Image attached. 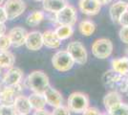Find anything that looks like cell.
Listing matches in <instances>:
<instances>
[{
  "instance_id": "obj_33",
  "label": "cell",
  "mask_w": 128,
  "mask_h": 115,
  "mask_svg": "<svg viewBox=\"0 0 128 115\" xmlns=\"http://www.w3.org/2000/svg\"><path fill=\"white\" fill-rule=\"evenodd\" d=\"M32 115H52V113H50L48 110H46L45 108H42V109L36 110Z\"/></svg>"
},
{
  "instance_id": "obj_2",
  "label": "cell",
  "mask_w": 128,
  "mask_h": 115,
  "mask_svg": "<svg viewBox=\"0 0 128 115\" xmlns=\"http://www.w3.org/2000/svg\"><path fill=\"white\" fill-rule=\"evenodd\" d=\"M75 63V60H73L67 50L58 51L52 58V64L54 68L59 72L69 71L73 68Z\"/></svg>"
},
{
  "instance_id": "obj_20",
  "label": "cell",
  "mask_w": 128,
  "mask_h": 115,
  "mask_svg": "<svg viewBox=\"0 0 128 115\" xmlns=\"http://www.w3.org/2000/svg\"><path fill=\"white\" fill-rule=\"evenodd\" d=\"M122 102V97L120 93H118L117 91H111L109 93H107L104 98H103V104L105 106V108L107 109V111L110 109L112 106L116 105L117 104Z\"/></svg>"
},
{
  "instance_id": "obj_22",
  "label": "cell",
  "mask_w": 128,
  "mask_h": 115,
  "mask_svg": "<svg viewBox=\"0 0 128 115\" xmlns=\"http://www.w3.org/2000/svg\"><path fill=\"white\" fill-rule=\"evenodd\" d=\"M45 18V14L42 11H34L32 14H30L26 19L27 25L31 27H36L39 25Z\"/></svg>"
},
{
  "instance_id": "obj_19",
  "label": "cell",
  "mask_w": 128,
  "mask_h": 115,
  "mask_svg": "<svg viewBox=\"0 0 128 115\" xmlns=\"http://www.w3.org/2000/svg\"><path fill=\"white\" fill-rule=\"evenodd\" d=\"M16 62L14 55L6 50V51H0V68H11L14 66Z\"/></svg>"
},
{
  "instance_id": "obj_30",
  "label": "cell",
  "mask_w": 128,
  "mask_h": 115,
  "mask_svg": "<svg viewBox=\"0 0 128 115\" xmlns=\"http://www.w3.org/2000/svg\"><path fill=\"white\" fill-rule=\"evenodd\" d=\"M118 23L122 27V26H128V9L122 15V17H120Z\"/></svg>"
},
{
  "instance_id": "obj_16",
  "label": "cell",
  "mask_w": 128,
  "mask_h": 115,
  "mask_svg": "<svg viewBox=\"0 0 128 115\" xmlns=\"http://www.w3.org/2000/svg\"><path fill=\"white\" fill-rule=\"evenodd\" d=\"M128 9V7L125 4H123L122 1H117L115 3H113L110 9H109V15H110V18L112 19L113 22L118 23L120 17H122L124 12Z\"/></svg>"
},
{
  "instance_id": "obj_28",
  "label": "cell",
  "mask_w": 128,
  "mask_h": 115,
  "mask_svg": "<svg viewBox=\"0 0 128 115\" xmlns=\"http://www.w3.org/2000/svg\"><path fill=\"white\" fill-rule=\"evenodd\" d=\"M52 115H70V109L61 104L59 106L54 107Z\"/></svg>"
},
{
  "instance_id": "obj_12",
  "label": "cell",
  "mask_w": 128,
  "mask_h": 115,
  "mask_svg": "<svg viewBox=\"0 0 128 115\" xmlns=\"http://www.w3.org/2000/svg\"><path fill=\"white\" fill-rule=\"evenodd\" d=\"M43 95L46 100V103L53 107H56V106H59L62 104L63 99H62L61 93L50 85L45 89V91L43 92Z\"/></svg>"
},
{
  "instance_id": "obj_40",
  "label": "cell",
  "mask_w": 128,
  "mask_h": 115,
  "mask_svg": "<svg viewBox=\"0 0 128 115\" xmlns=\"http://www.w3.org/2000/svg\"><path fill=\"white\" fill-rule=\"evenodd\" d=\"M16 115H26V114H19V113H17Z\"/></svg>"
},
{
  "instance_id": "obj_21",
  "label": "cell",
  "mask_w": 128,
  "mask_h": 115,
  "mask_svg": "<svg viewBox=\"0 0 128 115\" xmlns=\"http://www.w3.org/2000/svg\"><path fill=\"white\" fill-rule=\"evenodd\" d=\"M96 30V24L89 19H84L78 24V31L84 37H90Z\"/></svg>"
},
{
  "instance_id": "obj_4",
  "label": "cell",
  "mask_w": 128,
  "mask_h": 115,
  "mask_svg": "<svg viewBox=\"0 0 128 115\" xmlns=\"http://www.w3.org/2000/svg\"><path fill=\"white\" fill-rule=\"evenodd\" d=\"M89 106V99L82 92H73L68 98V108L70 111L81 113Z\"/></svg>"
},
{
  "instance_id": "obj_37",
  "label": "cell",
  "mask_w": 128,
  "mask_h": 115,
  "mask_svg": "<svg viewBox=\"0 0 128 115\" xmlns=\"http://www.w3.org/2000/svg\"><path fill=\"white\" fill-rule=\"evenodd\" d=\"M4 1H5V0H0V6L2 5L3 3H4Z\"/></svg>"
},
{
  "instance_id": "obj_18",
  "label": "cell",
  "mask_w": 128,
  "mask_h": 115,
  "mask_svg": "<svg viewBox=\"0 0 128 115\" xmlns=\"http://www.w3.org/2000/svg\"><path fill=\"white\" fill-rule=\"evenodd\" d=\"M113 70L120 75H127L128 73V58L123 57L120 59H115L112 60Z\"/></svg>"
},
{
  "instance_id": "obj_39",
  "label": "cell",
  "mask_w": 128,
  "mask_h": 115,
  "mask_svg": "<svg viewBox=\"0 0 128 115\" xmlns=\"http://www.w3.org/2000/svg\"><path fill=\"white\" fill-rule=\"evenodd\" d=\"M100 115H110V114H109V113H108V114H107V113H102Z\"/></svg>"
},
{
  "instance_id": "obj_15",
  "label": "cell",
  "mask_w": 128,
  "mask_h": 115,
  "mask_svg": "<svg viewBox=\"0 0 128 115\" xmlns=\"http://www.w3.org/2000/svg\"><path fill=\"white\" fill-rule=\"evenodd\" d=\"M67 5H68L67 0H44L42 2L44 11L52 13V14L58 13Z\"/></svg>"
},
{
  "instance_id": "obj_27",
  "label": "cell",
  "mask_w": 128,
  "mask_h": 115,
  "mask_svg": "<svg viewBox=\"0 0 128 115\" xmlns=\"http://www.w3.org/2000/svg\"><path fill=\"white\" fill-rule=\"evenodd\" d=\"M12 46L11 40L8 36H2L0 37V51H6Z\"/></svg>"
},
{
  "instance_id": "obj_35",
  "label": "cell",
  "mask_w": 128,
  "mask_h": 115,
  "mask_svg": "<svg viewBox=\"0 0 128 115\" xmlns=\"http://www.w3.org/2000/svg\"><path fill=\"white\" fill-rule=\"evenodd\" d=\"M100 1V3L102 5H107V4H110L111 2H112L113 0H98Z\"/></svg>"
},
{
  "instance_id": "obj_38",
  "label": "cell",
  "mask_w": 128,
  "mask_h": 115,
  "mask_svg": "<svg viewBox=\"0 0 128 115\" xmlns=\"http://www.w3.org/2000/svg\"><path fill=\"white\" fill-rule=\"evenodd\" d=\"M34 1H36V2H43L44 0H34Z\"/></svg>"
},
{
  "instance_id": "obj_8",
  "label": "cell",
  "mask_w": 128,
  "mask_h": 115,
  "mask_svg": "<svg viewBox=\"0 0 128 115\" xmlns=\"http://www.w3.org/2000/svg\"><path fill=\"white\" fill-rule=\"evenodd\" d=\"M78 8L86 16H96L102 9V4L98 0H80Z\"/></svg>"
},
{
  "instance_id": "obj_13",
  "label": "cell",
  "mask_w": 128,
  "mask_h": 115,
  "mask_svg": "<svg viewBox=\"0 0 128 115\" xmlns=\"http://www.w3.org/2000/svg\"><path fill=\"white\" fill-rule=\"evenodd\" d=\"M12 104H14V106L16 108V112L19 113V114L28 115L32 110V106H31V104H30L29 98L26 97V96H23V95L16 96V99L14 100Z\"/></svg>"
},
{
  "instance_id": "obj_34",
  "label": "cell",
  "mask_w": 128,
  "mask_h": 115,
  "mask_svg": "<svg viewBox=\"0 0 128 115\" xmlns=\"http://www.w3.org/2000/svg\"><path fill=\"white\" fill-rule=\"evenodd\" d=\"M6 31H7V27H6L5 23L0 22V37L4 36L6 34Z\"/></svg>"
},
{
  "instance_id": "obj_3",
  "label": "cell",
  "mask_w": 128,
  "mask_h": 115,
  "mask_svg": "<svg viewBox=\"0 0 128 115\" xmlns=\"http://www.w3.org/2000/svg\"><path fill=\"white\" fill-rule=\"evenodd\" d=\"M91 49H92V54L95 58L100 60H104L109 58L112 54L113 43L108 38H98L92 44Z\"/></svg>"
},
{
  "instance_id": "obj_26",
  "label": "cell",
  "mask_w": 128,
  "mask_h": 115,
  "mask_svg": "<svg viewBox=\"0 0 128 115\" xmlns=\"http://www.w3.org/2000/svg\"><path fill=\"white\" fill-rule=\"evenodd\" d=\"M16 108L12 104H0V115H16Z\"/></svg>"
},
{
  "instance_id": "obj_17",
  "label": "cell",
  "mask_w": 128,
  "mask_h": 115,
  "mask_svg": "<svg viewBox=\"0 0 128 115\" xmlns=\"http://www.w3.org/2000/svg\"><path fill=\"white\" fill-rule=\"evenodd\" d=\"M28 98H29V101H30V104H31L32 108H34V110L45 108V105H46L47 103H46V100L44 98L43 93L34 92Z\"/></svg>"
},
{
  "instance_id": "obj_29",
  "label": "cell",
  "mask_w": 128,
  "mask_h": 115,
  "mask_svg": "<svg viewBox=\"0 0 128 115\" xmlns=\"http://www.w3.org/2000/svg\"><path fill=\"white\" fill-rule=\"evenodd\" d=\"M118 36H120V39L123 43L128 44V26H122L118 32Z\"/></svg>"
},
{
  "instance_id": "obj_7",
  "label": "cell",
  "mask_w": 128,
  "mask_h": 115,
  "mask_svg": "<svg viewBox=\"0 0 128 115\" xmlns=\"http://www.w3.org/2000/svg\"><path fill=\"white\" fill-rule=\"evenodd\" d=\"M67 51L78 64H84L87 61V51L80 41H71L67 45Z\"/></svg>"
},
{
  "instance_id": "obj_9",
  "label": "cell",
  "mask_w": 128,
  "mask_h": 115,
  "mask_svg": "<svg viewBox=\"0 0 128 115\" xmlns=\"http://www.w3.org/2000/svg\"><path fill=\"white\" fill-rule=\"evenodd\" d=\"M25 45L29 50L31 51H38L42 48L43 46V39L42 34L38 31H32L27 35Z\"/></svg>"
},
{
  "instance_id": "obj_41",
  "label": "cell",
  "mask_w": 128,
  "mask_h": 115,
  "mask_svg": "<svg viewBox=\"0 0 128 115\" xmlns=\"http://www.w3.org/2000/svg\"><path fill=\"white\" fill-rule=\"evenodd\" d=\"M127 75H128V73H127ZM126 81L128 82V76H127V79H126Z\"/></svg>"
},
{
  "instance_id": "obj_10",
  "label": "cell",
  "mask_w": 128,
  "mask_h": 115,
  "mask_svg": "<svg viewBox=\"0 0 128 115\" xmlns=\"http://www.w3.org/2000/svg\"><path fill=\"white\" fill-rule=\"evenodd\" d=\"M28 32L22 27H14L9 32L8 37L11 40L12 46L14 47H20L25 44Z\"/></svg>"
},
{
  "instance_id": "obj_11",
  "label": "cell",
  "mask_w": 128,
  "mask_h": 115,
  "mask_svg": "<svg viewBox=\"0 0 128 115\" xmlns=\"http://www.w3.org/2000/svg\"><path fill=\"white\" fill-rule=\"evenodd\" d=\"M23 72L21 69L17 67H11L8 69V71L5 73L4 78H3V82L5 83L6 86H14L16 84H19L21 82Z\"/></svg>"
},
{
  "instance_id": "obj_31",
  "label": "cell",
  "mask_w": 128,
  "mask_h": 115,
  "mask_svg": "<svg viewBox=\"0 0 128 115\" xmlns=\"http://www.w3.org/2000/svg\"><path fill=\"white\" fill-rule=\"evenodd\" d=\"M102 113L100 112V110L96 108V107H87L83 112L82 115H100Z\"/></svg>"
},
{
  "instance_id": "obj_23",
  "label": "cell",
  "mask_w": 128,
  "mask_h": 115,
  "mask_svg": "<svg viewBox=\"0 0 128 115\" xmlns=\"http://www.w3.org/2000/svg\"><path fill=\"white\" fill-rule=\"evenodd\" d=\"M54 33L58 36V38L62 41L67 38H71L74 34V29L73 26H68V25H59L58 27L56 28Z\"/></svg>"
},
{
  "instance_id": "obj_5",
  "label": "cell",
  "mask_w": 128,
  "mask_h": 115,
  "mask_svg": "<svg viewBox=\"0 0 128 115\" xmlns=\"http://www.w3.org/2000/svg\"><path fill=\"white\" fill-rule=\"evenodd\" d=\"M54 16H56V20L59 25L74 26L78 20L76 9L74 6L69 5V4L65 6L58 13L54 14Z\"/></svg>"
},
{
  "instance_id": "obj_25",
  "label": "cell",
  "mask_w": 128,
  "mask_h": 115,
  "mask_svg": "<svg viewBox=\"0 0 128 115\" xmlns=\"http://www.w3.org/2000/svg\"><path fill=\"white\" fill-rule=\"evenodd\" d=\"M122 75L115 72L114 70L108 71L104 74V81L107 84H112V83L120 82V81H122Z\"/></svg>"
},
{
  "instance_id": "obj_14",
  "label": "cell",
  "mask_w": 128,
  "mask_h": 115,
  "mask_svg": "<svg viewBox=\"0 0 128 115\" xmlns=\"http://www.w3.org/2000/svg\"><path fill=\"white\" fill-rule=\"evenodd\" d=\"M42 39L43 45L50 49H56L61 44V40L58 38L54 31H51V30L45 31L42 34Z\"/></svg>"
},
{
  "instance_id": "obj_1",
  "label": "cell",
  "mask_w": 128,
  "mask_h": 115,
  "mask_svg": "<svg viewBox=\"0 0 128 115\" xmlns=\"http://www.w3.org/2000/svg\"><path fill=\"white\" fill-rule=\"evenodd\" d=\"M27 85L32 92L43 93L49 85V77L46 73L36 70L29 74L27 78Z\"/></svg>"
},
{
  "instance_id": "obj_36",
  "label": "cell",
  "mask_w": 128,
  "mask_h": 115,
  "mask_svg": "<svg viewBox=\"0 0 128 115\" xmlns=\"http://www.w3.org/2000/svg\"><path fill=\"white\" fill-rule=\"evenodd\" d=\"M120 1H122L123 4H125L128 7V0H120Z\"/></svg>"
},
{
  "instance_id": "obj_32",
  "label": "cell",
  "mask_w": 128,
  "mask_h": 115,
  "mask_svg": "<svg viewBox=\"0 0 128 115\" xmlns=\"http://www.w3.org/2000/svg\"><path fill=\"white\" fill-rule=\"evenodd\" d=\"M7 20H8V18H7V15H6L5 10H4V8L2 6H0V22L5 23Z\"/></svg>"
},
{
  "instance_id": "obj_24",
  "label": "cell",
  "mask_w": 128,
  "mask_h": 115,
  "mask_svg": "<svg viewBox=\"0 0 128 115\" xmlns=\"http://www.w3.org/2000/svg\"><path fill=\"white\" fill-rule=\"evenodd\" d=\"M108 113L110 115H128V104L120 102L112 106L108 110Z\"/></svg>"
},
{
  "instance_id": "obj_6",
  "label": "cell",
  "mask_w": 128,
  "mask_h": 115,
  "mask_svg": "<svg viewBox=\"0 0 128 115\" xmlns=\"http://www.w3.org/2000/svg\"><path fill=\"white\" fill-rule=\"evenodd\" d=\"M8 20L19 17L26 11V3L23 0H7L3 6Z\"/></svg>"
}]
</instances>
